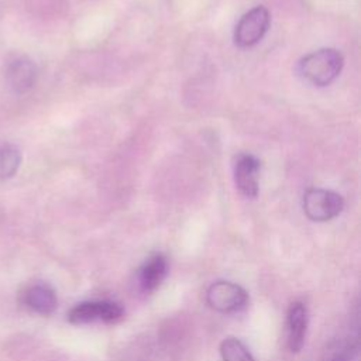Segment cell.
<instances>
[{
    "label": "cell",
    "mask_w": 361,
    "mask_h": 361,
    "mask_svg": "<svg viewBox=\"0 0 361 361\" xmlns=\"http://www.w3.org/2000/svg\"><path fill=\"white\" fill-rule=\"evenodd\" d=\"M344 65L343 55L334 48H320L298 61L296 72L313 86L330 85L341 72Z\"/></svg>",
    "instance_id": "6da1fadb"
},
{
    "label": "cell",
    "mask_w": 361,
    "mask_h": 361,
    "mask_svg": "<svg viewBox=\"0 0 361 361\" xmlns=\"http://www.w3.org/2000/svg\"><path fill=\"white\" fill-rule=\"evenodd\" d=\"M344 209L340 193L323 188H310L303 195V212L312 221H329Z\"/></svg>",
    "instance_id": "7a4b0ae2"
},
{
    "label": "cell",
    "mask_w": 361,
    "mask_h": 361,
    "mask_svg": "<svg viewBox=\"0 0 361 361\" xmlns=\"http://www.w3.org/2000/svg\"><path fill=\"white\" fill-rule=\"evenodd\" d=\"M124 316V309L113 300H85L75 305L69 313L68 320L72 324L87 323H116Z\"/></svg>",
    "instance_id": "3957f363"
},
{
    "label": "cell",
    "mask_w": 361,
    "mask_h": 361,
    "mask_svg": "<svg viewBox=\"0 0 361 361\" xmlns=\"http://www.w3.org/2000/svg\"><path fill=\"white\" fill-rule=\"evenodd\" d=\"M206 302L219 313H237L247 306L248 293L231 281H216L207 288Z\"/></svg>",
    "instance_id": "277c9868"
},
{
    "label": "cell",
    "mask_w": 361,
    "mask_h": 361,
    "mask_svg": "<svg viewBox=\"0 0 361 361\" xmlns=\"http://www.w3.org/2000/svg\"><path fill=\"white\" fill-rule=\"evenodd\" d=\"M271 24L269 11L264 6H257L243 14L234 28V44L240 48H250L258 44L267 34Z\"/></svg>",
    "instance_id": "5b68a950"
},
{
    "label": "cell",
    "mask_w": 361,
    "mask_h": 361,
    "mask_svg": "<svg viewBox=\"0 0 361 361\" xmlns=\"http://www.w3.org/2000/svg\"><path fill=\"white\" fill-rule=\"evenodd\" d=\"M259 171L261 162L257 157L243 152L238 154L233 164L234 183L241 195L254 199L259 189Z\"/></svg>",
    "instance_id": "8992f818"
},
{
    "label": "cell",
    "mask_w": 361,
    "mask_h": 361,
    "mask_svg": "<svg viewBox=\"0 0 361 361\" xmlns=\"http://www.w3.org/2000/svg\"><path fill=\"white\" fill-rule=\"evenodd\" d=\"M38 78V68L34 61L27 56H16L6 66V82L8 87L23 94L31 90Z\"/></svg>",
    "instance_id": "52a82bcc"
},
{
    "label": "cell",
    "mask_w": 361,
    "mask_h": 361,
    "mask_svg": "<svg viewBox=\"0 0 361 361\" xmlns=\"http://www.w3.org/2000/svg\"><path fill=\"white\" fill-rule=\"evenodd\" d=\"M309 314L307 307L303 302H293L288 309L286 331H288V347L292 353L302 350L306 333H307Z\"/></svg>",
    "instance_id": "ba28073f"
},
{
    "label": "cell",
    "mask_w": 361,
    "mask_h": 361,
    "mask_svg": "<svg viewBox=\"0 0 361 361\" xmlns=\"http://www.w3.org/2000/svg\"><path fill=\"white\" fill-rule=\"evenodd\" d=\"M23 302L28 309L42 316L52 314L58 306L55 290L45 282L30 285L23 293Z\"/></svg>",
    "instance_id": "9c48e42d"
},
{
    "label": "cell",
    "mask_w": 361,
    "mask_h": 361,
    "mask_svg": "<svg viewBox=\"0 0 361 361\" xmlns=\"http://www.w3.org/2000/svg\"><path fill=\"white\" fill-rule=\"evenodd\" d=\"M168 272V261L165 255L157 252L148 257L138 271V283L142 292H154L165 279Z\"/></svg>",
    "instance_id": "30bf717a"
},
{
    "label": "cell",
    "mask_w": 361,
    "mask_h": 361,
    "mask_svg": "<svg viewBox=\"0 0 361 361\" xmlns=\"http://www.w3.org/2000/svg\"><path fill=\"white\" fill-rule=\"evenodd\" d=\"M21 165L20 149L10 142L0 144V180L13 178Z\"/></svg>",
    "instance_id": "8fae6325"
},
{
    "label": "cell",
    "mask_w": 361,
    "mask_h": 361,
    "mask_svg": "<svg viewBox=\"0 0 361 361\" xmlns=\"http://www.w3.org/2000/svg\"><path fill=\"white\" fill-rule=\"evenodd\" d=\"M220 355L223 361H255L248 347L235 337H227L220 343Z\"/></svg>",
    "instance_id": "7c38bea8"
},
{
    "label": "cell",
    "mask_w": 361,
    "mask_h": 361,
    "mask_svg": "<svg viewBox=\"0 0 361 361\" xmlns=\"http://www.w3.org/2000/svg\"><path fill=\"white\" fill-rule=\"evenodd\" d=\"M331 361H358V360H357V357H351V354H343V355L336 357Z\"/></svg>",
    "instance_id": "4fadbf2b"
}]
</instances>
